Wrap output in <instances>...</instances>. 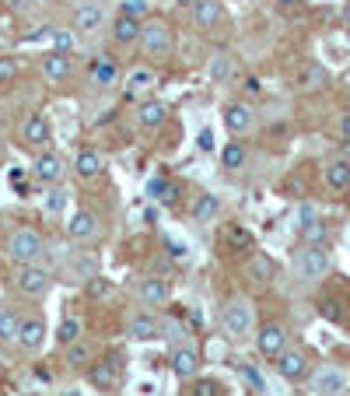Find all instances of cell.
I'll use <instances>...</instances> for the list:
<instances>
[{"label": "cell", "instance_id": "7402d4cb", "mask_svg": "<svg viewBox=\"0 0 350 396\" xmlns=\"http://www.w3.org/2000/svg\"><path fill=\"white\" fill-rule=\"evenodd\" d=\"M151 88H155V71H144V67H137L123 85L126 99H144V92H151Z\"/></svg>", "mask_w": 350, "mask_h": 396}, {"label": "cell", "instance_id": "e0dca14e", "mask_svg": "<svg viewBox=\"0 0 350 396\" xmlns=\"http://www.w3.org/2000/svg\"><path fill=\"white\" fill-rule=\"evenodd\" d=\"M137 295H140L144 305H165V301L172 298V292H169V284H165L162 277H144V281L137 284Z\"/></svg>", "mask_w": 350, "mask_h": 396}, {"label": "cell", "instance_id": "836d02e7", "mask_svg": "<svg viewBox=\"0 0 350 396\" xmlns=\"http://www.w3.org/2000/svg\"><path fill=\"white\" fill-rule=\"evenodd\" d=\"M91 78H95L98 85H116V64H109V60H98V64L91 67Z\"/></svg>", "mask_w": 350, "mask_h": 396}, {"label": "cell", "instance_id": "d6a6232c", "mask_svg": "<svg viewBox=\"0 0 350 396\" xmlns=\"http://www.w3.org/2000/svg\"><path fill=\"white\" fill-rule=\"evenodd\" d=\"M88 358H91V351H88V344H81V340L67 347V368H85Z\"/></svg>", "mask_w": 350, "mask_h": 396}, {"label": "cell", "instance_id": "ffe728a7", "mask_svg": "<svg viewBox=\"0 0 350 396\" xmlns=\"http://www.w3.org/2000/svg\"><path fill=\"white\" fill-rule=\"evenodd\" d=\"M221 4L217 0H193V21H196V28H214L217 21H221Z\"/></svg>", "mask_w": 350, "mask_h": 396}, {"label": "cell", "instance_id": "603a6c76", "mask_svg": "<svg viewBox=\"0 0 350 396\" xmlns=\"http://www.w3.org/2000/svg\"><path fill=\"white\" fill-rule=\"evenodd\" d=\"M347 390V379H344V372H337V368H326V372H319L315 376V393L319 396H337Z\"/></svg>", "mask_w": 350, "mask_h": 396}, {"label": "cell", "instance_id": "f35d334b", "mask_svg": "<svg viewBox=\"0 0 350 396\" xmlns=\"http://www.w3.org/2000/svg\"><path fill=\"white\" fill-rule=\"evenodd\" d=\"M18 78V64L14 56H0V85H11Z\"/></svg>", "mask_w": 350, "mask_h": 396}, {"label": "cell", "instance_id": "83f0119b", "mask_svg": "<svg viewBox=\"0 0 350 396\" xmlns=\"http://www.w3.org/2000/svg\"><path fill=\"white\" fill-rule=\"evenodd\" d=\"M224 242H228L231 249H253V232H249L246 224H228V228H224Z\"/></svg>", "mask_w": 350, "mask_h": 396}, {"label": "cell", "instance_id": "74e56055", "mask_svg": "<svg viewBox=\"0 0 350 396\" xmlns=\"http://www.w3.org/2000/svg\"><path fill=\"white\" fill-rule=\"evenodd\" d=\"M64 207H67V193H64V190H56V186H53V190H49V193H46V214H60V210H64Z\"/></svg>", "mask_w": 350, "mask_h": 396}, {"label": "cell", "instance_id": "ee69618b", "mask_svg": "<svg viewBox=\"0 0 350 396\" xmlns=\"http://www.w3.org/2000/svg\"><path fill=\"white\" fill-rule=\"evenodd\" d=\"M319 312H322L330 323H337V319H340V305H337V301H322V305H319Z\"/></svg>", "mask_w": 350, "mask_h": 396}, {"label": "cell", "instance_id": "816d5d0a", "mask_svg": "<svg viewBox=\"0 0 350 396\" xmlns=\"http://www.w3.org/2000/svg\"><path fill=\"white\" fill-rule=\"evenodd\" d=\"M340 130H344V137H347V140H350V112H347V116H344V123H340Z\"/></svg>", "mask_w": 350, "mask_h": 396}, {"label": "cell", "instance_id": "ab89813d", "mask_svg": "<svg viewBox=\"0 0 350 396\" xmlns=\"http://www.w3.org/2000/svg\"><path fill=\"white\" fill-rule=\"evenodd\" d=\"M200 379V376H196ZM193 396H221V386L214 383V379H200L196 386H193Z\"/></svg>", "mask_w": 350, "mask_h": 396}, {"label": "cell", "instance_id": "d590c367", "mask_svg": "<svg viewBox=\"0 0 350 396\" xmlns=\"http://www.w3.org/2000/svg\"><path fill=\"white\" fill-rule=\"evenodd\" d=\"M147 11H151V0H123V11H119V14H130V18L144 21Z\"/></svg>", "mask_w": 350, "mask_h": 396}, {"label": "cell", "instance_id": "7a4b0ae2", "mask_svg": "<svg viewBox=\"0 0 350 396\" xmlns=\"http://www.w3.org/2000/svg\"><path fill=\"white\" fill-rule=\"evenodd\" d=\"M137 42L144 46V53H147V56L165 60V56L172 53L175 35H172V28H169V21L151 18V21H140V39H137Z\"/></svg>", "mask_w": 350, "mask_h": 396}, {"label": "cell", "instance_id": "c3c4849f", "mask_svg": "<svg viewBox=\"0 0 350 396\" xmlns=\"http://www.w3.org/2000/svg\"><path fill=\"white\" fill-rule=\"evenodd\" d=\"M260 81H256V78H249V81H246V92H249V95H260Z\"/></svg>", "mask_w": 350, "mask_h": 396}, {"label": "cell", "instance_id": "4316f807", "mask_svg": "<svg viewBox=\"0 0 350 396\" xmlns=\"http://www.w3.org/2000/svg\"><path fill=\"white\" fill-rule=\"evenodd\" d=\"M326 183H330V190H350V162H330Z\"/></svg>", "mask_w": 350, "mask_h": 396}, {"label": "cell", "instance_id": "9f6ffc18", "mask_svg": "<svg viewBox=\"0 0 350 396\" xmlns=\"http://www.w3.org/2000/svg\"><path fill=\"white\" fill-rule=\"evenodd\" d=\"M67 396H81V393H67Z\"/></svg>", "mask_w": 350, "mask_h": 396}, {"label": "cell", "instance_id": "e575fe53", "mask_svg": "<svg viewBox=\"0 0 350 396\" xmlns=\"http://www.w3.org/2000/svg\"><path fill=\"white\" fill-rule=\"evenodd\" d=\"M326 78H330V74H326V67H319V64H312V67L305 71V78H301V85H305V88H322V85H326Z\"/></svg>", "mask_w": 350, "mask_h": 396}, {"label": "cell", "instance_id": "7c38bea8", "mask_svg": "<svg viewBox=\"0 0 350 396\" xmlns=\"http://www.w3.org/2000/svg\"><path fill=\"white\" fill-rule=\"evenodd\" d=\"M256 347H260V354H266V358H277L287 347V330L280 323H266L260 330V337H256Z\"/></svg>", "mask_w": 350, "mask_h": 396}, {"label": "cell", "instance_id": "8992f818", "mask_svg": "<svg viewBox=\"0 0 350 396\" xmlns=\"http://www.w3.org/2000/svg\"><path fill=\"white\" fill-rule=\"evenodd\" d=\"M67 235L74 239V242H95L98 235H102V221H98V214H91V210H78V214H71V221H67Z\"/></svg>", "mask_w": 350, "mask_h": 396}, {"label": "cell", "instance_id": "8d00e7d4", "mask_svg": "<svg viewBox=\"0 0 350 396\" xmlns=\"http://www.w3.org/2000/svg\"><path fill=\"white\" fill-rule=\"evenodd\" d=\"M210 78H214V81L231 78V60H228V56H214V60H210Z\"/></svg>", "mask_w": 350, "mask_h": 396}, {"label": "cell", "instance_id": "f6af8a7d", "mask_svg": "<svg viewBox=\"0 0 350 396\" xmlns=\"http://www.w3.org/2000/svg\"><path fill=\"white\" fill-rule=\"evenodd\" d=\"M53 42H56V53H71V35L67 32H53Z\"/></svg>", "mask_w": 350, "mask_h": 396}, {"label": "cell", "instance_id": "7bdbcfd3", "mask_svg": "<svg viewBox=\"0 0 350 396\" xmlns=\"http://www.w3.org/2000/svg\"><path fill=\"white\" fill-rule=\"evenodd\" d=\"M196 144H200V151H214V130H210V126H203V130H200V137H196Z\"/></svg>", "mask_w": 350, "mask_h": 396}, {"label": "cell", "instance_id": "f907efd6", "mask_svg": "<svg viewBox=\"0 0 350 396\" xmlns=\"http://www.w3.org/2000/svg\"><path fill=\"white\" fill-rule=\"evenodd\" d=\"M189 323L193 326H203V312H189Z\"/></svg>", "mask_w": 350, "mask_h": 396}, {"label": "cell", "instance_id": "bcb514c9", "mask_svg": "<svg viewBox=\"0 0 350 396\" xmlns=\"http://www.w3.org/2000/svg\"><path fill=\"white\" fill-rule=\"evenodd\" d=\"M308 221H315V210H312V207L305 203V207L298 210V228H301V224H308Z\"/></svg>", "mask_w": 350, "mask_h": 396}, {"label": "cell", "instance_id": "11a10c76", "mask_svg": "<svg viewBox=\"0 0 350 396\" xmlns=\"http://www.w3.org/2000/svg\"><path fill=\"white\" fill-rule=\"evenodd\" d=\"M347 92H350V74H347Z\"/></svg>", "mask_w": 350, "mask_h": 396}, {"label": "cell", "instance_id": "681fc988", "mask_svg": "<svg viewBox=\"0 0 350 396\" xmlns=\"http://www.w3.org/2000/svg\"><path fill=\"white\" fill-rule=\"evenodd\" d=\"M11 7H14V11H28V7H32V0H11Z\"/></svg>", "mask_w": 350, "mask_h": 396}, {"label": "cell", "instance_id": "f1b7e54d", "mask_svg": "<svg viewBox=\"0 0 350 396\" xmlns=\"http://www.w3.org/2000/svg\"><path fill=\"white\" fill-rule=\"evenodd\" d=\"M217 210H221V200L214 197V193H203V197L193 203V217H196V221H210Z\"/></svg>", "mask_w": 350, "mask_h": 396}, {"label": "cell", "instance_id": "ba28073f", "mask_svg": "<svg viewBox=\"0 0 350 396\" xmlns=\"http://www.w3.org/2000/svg\"><path fill=\"white\" fill-rule=\"evenodd\" d=\"M42 340H46V319L42 316H21V326H18V347L21 351H39L42 347Z\"/></svg>", "mask_w": 350, "mask_h": 396}, {"label": "cell", "instance_id": "484cf974", "mask_svg": "<svg viewBox=\"0 0 350 396\" xmlns=\"http://www.w3.org/2000/svg\"><path fill=\"white\" fill-rule=\"evenodd\" d=\"M273 270H277V267H273V260H270L266 253H256V256L249 260V267H246V274H249V277H253L256 284H266V281H273Z\"/></svg>", "mask_w": 350, "mask_h": 396}, {"label": "cell", "instance_id": "9c48e42d", "mask_svg": "<svg viewBox=\"0 0 350 396\" xmlns=\"http://www.w3.org/2000/svg\"><path fill=\"white\" fill-rule=\"evenodd\" d=\"M130 337L140 340V344H147V340H162V337H165V326H162L158 316H151V312H137V316L130 319Z\"/></svg>", "mask_w": 350, "mask_h": 396}, {"label": "cell", "instance_id": "52a82bcc", "mask_svg": "<svg viewBox=\"0 0 350 396\" xmlns=\"http://www.w3.org/2000/svg\"><path fill=\"white\" fill-rule=\"evenodd\" d=\"M32 176H35L39 183H46V186H56V183L64 179V158L53 155V151H39V155L32 158Z\"/></svg>", "mask_w": 350, "mask_h": 396}, {"label": "cell", "instance_id": "6da1fadb", "mask_svg": "<svg viewBox=\"0 0 350 396\" xmlns=\"http://www.w3.org/2000/svg\"><path fill=\"white\" fill-rule=\"evenodd\" d=\"M42 253H46V239H42V232H35V228H14L11 235H7V256L18 263V267H25V263H39L42 260Z\"/></svg>", "mask_w": 350, "mask_h": 396}, {"label": "cell", "instance_id": "5b68a950", "mask_svg": "<svg viewBox=\"0 0 350 396\" xmlns=\"http://www.w3.org/2000/svg\"><path fill=\"white\" fill-rule=\"evenodd\" d=\"M221 323H224V333H228V337H246V333L253 330V305H249L246 298L228 301L224 312H221Z\"/></svg>", "mask_w": 350, "mask_h": 396}, {"label": "cell", "instance_id": "4fadbf2b", "mask_svg": "<svg viewBox=\"0 0 350 396\" xmlns=\"http://www.w3.org/2000/svg\"><path fill=\"white\" fill-rule=\"evenodd\" d=\"M42 74H46V81H53V85H64V81H71V74H74V64H71V53H49V56H42Z\"/></svg>", "mask_w": 350, "mask_h": 396}, {"label": "cell", "instance_id": "8fae6325", "mask_svg": "<svg viewBox=\"0 0 350 396\" xmlns=\"http://www.w3.org/2000/svg\"><path fill=\"white\" fill-rule=\"evenodd\" d=\"M102 21H105V11H102V4H95V0H85V4L74 11V32H78V35L98 32Z\"/></svg>", "mask_w": 350, "mask_h": 396}, {"label": "cell", "instance_id": "db71d44e", "mask_svg": "<svg viewBox=\"0 0 350 396\" xmlns=\"http://www.w3.org/2000/svg\"><path fill=\"white\" fill-rule=\"evenodd\" d=\"M277 4H280V7H294L298 0H277Z\"/></svg>", "mask_w": 350, "mask_h": 396}, {"label": "cell", "instance_id": "9a60e30c", "mask_svg": "<svg viewBox=\"0 0 350 396\" xmlns=\"http://www.w3.org/2000/svg\"><path fill=\"white\" fill-rule=\"evenodd\" d=\"M21 140L28 148H46L49 144V123H46V116H28L25 126H21Z\"/></svg>", "mask_w": 350, "mask_h": 396}, {"label": "cell", "instance_id": "30bf717a", "mask_svg": "<svg viewBox=\"0 0 350 396\" xmlns=\"http://www.w3.org/2000/svg\"><path fill=\"white\" fill-rule=\"evenodd\" d=\"M277 372L287 379V383H298V379H305L308 376V358H305V351H280L277 354Z\"/></svg>", "mask_w": 350, "mask_h": 396}, {"label": "cell", "instance_id": "ac0fdd59", "mask_svg": "<svg viewBox=\"0 0 350 396\" xmlns=\"http://www.w3.org/2000/svg\"><path fill=\"white\" fill-rule=\"evenodd\" d=\"M224 126H228L231 133H246V130L253 126V109H249L246 102L224 105Z\"/></svg>", "mask_w": 350, "mask_h": 396}, {"label": "cell", "instance_id": "f546056e", "mask_svg": "<svg viewBox=\"0 0 350 396\" xmlns=\"http://www.w3.org/2000/svg\"><path fill=\"white\" fill-rule=\"evenodd\" d=\"M221 162H224V169H242L246 165V148L239 140H228L224 151H221Z\"/></svg>", "mask_w": 350, "mask_h": 396}, {"label": "cell", "instance_id": "3957f363", "mask_svg": "<svg viewBox=\"0 0 350 396\" xmlns=\"http://www.w3.org/2000/svg\"><path fill=\"white\" fill-rule=\"evenodd\" d=\"M294 270H298L301 281H322L330 274V253L322 246H305L294 256Z\"/></svg>", "mask_w": 350, "mask_h": 396}, {"label": "cell", "instance_id": "44dd1931", "mask_svg": "<svg viewBox=\"0 0 350 396\" xmlns=\"http://www.w3.org/2000/svg\"><path fill=\"white\" fill-rule=\"evenodd\" d=\"M165 116H169V105L158 99L151 102H140V112H137V123L144 126V130H155V126H162L165 123Z\"/></svg>", "mask_w": 350, "mask_h": 396}, {"label": "cell", "instance_id": "d4e9b609", "mask_svg": "<svg viewBox=\"0 0 350 396\" xmlns=\"http://www.w3.org/2000/svg\"><path fill=\"white\" fill-rule=\"evenodd\" d=\"M18 326H21V312L18 308H0V347L14 344L18 340Z\"/></svg>", "mask_w": 350, "mask_h": 396}, {"label": "cell", "instance_id": "1f68e13d", "mask_svg": "<svg viewBox=\"0 0 350 396\" xmlns=\"http://www.w3.org/2000/svg\"><path fill=\"white\" fill-rule=\"evenodd\" d=\"M298 232H301L305 246H322V239H326V224H322L319 217H315V221H308V224H301Z\"/></svg>", "mask_w": 350, "mask_h": 396}, {"label": "cell", "instance_id": "cb8c5ba5", "mask_svg": "<svg viewBox=\"0 0 350 396\" xmlns=\"http://www.w3.org/2000/svg\"><path fill=\"white\" fill-rule=\"evenodd\" d=\"M112 39L116 42H137L140 39V21L137 18H130V14H119L116 21H112Z\"/></svg>", "mask_w": 350, "mask_h": 396}, {"label": "cell", "instance_id": "4dcf8cb0", "mask_svg": "<svg viewBox=\"0 0 350 396\" xmlns=\"http://www.w3.org/2000/svg\"><path fill=\"white\" fill-rule=\"evenodd\" d=\"M56 337H60L64 347L78 344V337H81V319H78V316H67V319L60 323V333H56Z\"/></svg>", "mask_w": 350, "mask_h": 396}, {"label": "cell", "instance_id": "b9f144b4", "mask_svg": "<svg viewBox=\"0 0 350 396\" xmlns=\"http://www.w3.org/2000/svg\"><path fill=\"white\" fill-rule=\"evenodd\" d=\"M88 295H91V298H105V295H109V281L91 277V281H88Z\"/></svg>", "mask_w": 350, "mask_h": 396}, {"label": "cell", "instance_id": "2e32d148", "mask_svg": "<svg viewBox=\"0 0 350 396\" xmlns=\"http://www.w3.org/2000/svg\"><path fill=\"white\" fill-rule=\"evenodd\" d=\"M172 372L179 379H196V376H200V354H196L193 347L172 351Z\"/></svg>", "mask_w": 350, "mask_h": 396}, {"label": "cell", "instance_id": "d6986e66", "mask_svg": "<svg viewBox=\"0 0 350 396\" xmlns=\"http://www.w3.org/2000/svg\"><path fill=\"white\" fill-rule=\"evenodd\" d=\"M116 379H119V365L109 358V361H98V365H91L88 368V383L91 386H98V390H112L116 386Z\"/></svg>", "mask_w": 350, "mask_h": 396}, {"label": "cell", "instance_id": "f5cc1de1", "mask_svg": "<svg viewBox=\"0 0 350 396\" xmlns=\"http://www.w3.org/2000/svg\"><path fill=\"white\" fill-rule=\"evenodd\" d=\"M344 25H347V28H350V4H347V7H344Z\"/></svg>", "mask_w": 350, "mask_h": 396}, {"label": "cell", "instance_id": "5bb4252c", "mask_svg": "<svg viewBox=\"0 0 350 396\" xmlns=\"http://www.w3.org/2000/svg\"><path fill=\"white\" fill-rule=\"evenodd\" d=\"M102 169H105V162H102V151H98V148H81V151H78L74 172H78L81 179H98Z\"/></svg>", "mask_w": 350, "mask_h": 396}, {"label": "cell", "instance_id": "7dc6e473", "mask_svg": "<svg viewBox=\"0 0 350 396\" xmlns=\"http://www.w3.org/2000/svg\"><path fill=\"white\" fill-rule=\"evenodd\" d=\"M165 249H169L172 256H179V260L186 256V246H182V242H172V239H165Z\"/></svg>", "mask_w": 350, "mask_h": 396}, {"label": "cell", "instance_id": "60d3db41", "mask_svg": "<svg viewBox=\"0 0 350 396\" xmlns=\"http://www.w3.org/2000/svg\"><path fill=\"white\" fill-rule=\"evenodd\" d=\"M242 376H246V383H249L256 393H266V383H262V376L253 368V365H242Z\"/></svg>", "mask_w": 350, "mask_h": 396}, {"label": "cell", "instance_id": "277c9868", "mask_svg": "<svg viewBox=\"0 0 350 396\" xmlns=\"http://www.w3.org/2000/svg\"><path fill=\"white\" fill-rule=\"evenodd\" d=\"M14 284H18V292H21L25 298H42L46 292H49L53 277H49L46 267H39V263H25V267H18Z\"/></svg>", "mask_w": 350, "mask_h": 396}]
</instances>
